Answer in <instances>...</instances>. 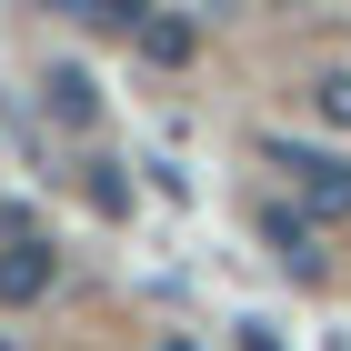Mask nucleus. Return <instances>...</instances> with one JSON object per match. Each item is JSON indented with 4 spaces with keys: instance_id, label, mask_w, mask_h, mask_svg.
<instances>
[{
    "instance_id": "obj_4",
    "label": "nucleus",
    "mask_w": 351,
    "mask_h": 351,
    "mask_svg": "<svg viewBox=\"0 0 351 351\" xmlns=\"http://www.w3.org/2000/svg\"><path fill=\"white\" fill-rule=\"evenodd\" d=\"M191 51H201V21H181V10L141 21V60H191Z\"/></svg>"
},
{
    "instance_id": "obj_8",
    "label": "nucleus",
    "mask_w": 351,
    "mask_h": 351,
    "mask_svg": "<svg viewBox=\"0 0 351 351\" xmlns=\"http://www.w3.org/2000/svg\"><path fill=\"white\" fill-rule=\"evenodd\" d=\"M161 351H201V341H161Z\"/></svg>"
},
{
    "instance_id": "obj_7",
    "label": "nucleus",
    "mask_w": 351,
    "mask_h": 351,
    "mask_svg": "<svg viewBox=\"0 0 351 351\" xmlns=\"http://www.w3.org/2000/svg\"><path fill=\"white\" fill-rule=\"evenodd\" d=\"M241 351H281V341H271V331H251V341H241Z\"/></svg>"
},
{
    "instance_id": "obj_5",
    "label": "nucleus",
    "mask_w": 351,
    "mask_h": 351,
    "mask_svg": "<svg viewBox=\"0 0 351 351\" xmlns=\"http://www.w3.org/2000/svg\"><path fill=\"white\" fill-rule=\"evenodd\" d=\"M261 231H271V241H281V261H291V271H322V241H311V221H291V211H271Z\"/></svg>"
},
{
    "instance_id": "obj_1",
    "label": "nucleus",
    "mask_w": 351,
    "mask_h": 351,
    "mask_svg": "<svg viewBox=\"0 0 351 351\" xmlns=\"http://www.w3.org/2000/svg\"><path fill=\"white\" fill-rule=\"evenodd\" d=\"M271 161L291 171V191L322 221H351V161H341V151H291V141H271Z\"/></svg>"
},
{
    "instance_id": "obj_2",
    "label": "nucleus",
    "mask_w": 351,
    "mask_h": 351,
    "mask_svg": "<svg viewBox=\"0 0 351 351\" xmlns=\"http://www.w3.org/2000/svg\"><path fill=\"white\" fill-rule=\"evenodd\" d=\"M40 291H51V251H40V241H10V251H0V301L21 311V301H40Z\"/></svg>"
},
{
    "instance_id": "obj_6",
    "label": "nucleus",
    "mask_w": 351,
    "mask_h": 351,
    "mask_svg": "<svg viewBox=\"0 0 351 351\" xmlns=\"http://www.w3.org/2000/svg\"><path fill=\"white\" fill-rule=\"evenodd\" d=\"M311 101H322V121H341V131H351V71H322Z\"/></svg>"
},
{
    "instance_id": "obj_3",
    "label": "nucleus",
    "mask_w": 351,
    "mask_h": 351,
    "mask_svg": "<svg viewBox=\"0 0 351 351\" xmlns=\"http://www.w3.org/2000/svg\"><path fill=\"white\" fill-rule=\"evenodd\" d=\"M40 101H51V121H71V131H81V121H101V90H90L81 60H60L51 81H40Z\"/></svg>"
}]
</instances>
